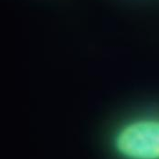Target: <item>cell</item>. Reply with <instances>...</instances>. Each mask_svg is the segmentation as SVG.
Segmentation results:
<instances>
[{"label": "cell", "mask_w": 159, "mask_h": 159, "mask_svg": "<svg viewBox=\"0 0 159 159\" xmlns=\"http://www.w3.org/2000/svg\"><path fill=\"white\" fill-rule=\"evenodd\" d=\"M115 152L123 159H159V117L129 121L115 133Z\"/></svg>", "instance_id": "6da1fadb"}]
</instances>
